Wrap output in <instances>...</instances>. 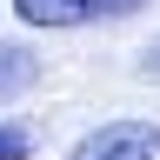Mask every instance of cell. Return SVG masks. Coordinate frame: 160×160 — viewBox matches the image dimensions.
<instances>
[{
	"instance_id": "obj_2",
	"label": "cell",
	"mask_w": 160,
	"mask_h": 160,
	"mask_svg": "<svg viewBox=\"0 0 160 160\" xmlns=\"http://www.w3.org/2000/svg\"><path fill=\"white\" fill-rule=\"evenodd\" d=\"M20 27H53V33H67V27H100V20H127L140 7H153V0H7Z\"/></svg>"
},
{
	"instance_id": "obj_4",
	"label": "cell",
	"mask_w": 160,
	"mask_h": 160,
	"mask_svg": "<svg viewBox=\"0 0 160 160\" xmlns=\"http://www.w3.org/2000/svg\"><path fill=\"white\" fill-rule=\"evenodd\" d=\"M0 160H27V133L20 127H0Z\"/></svg>"
},
{
	"instance_id": "obj_5",
	"label": "cell",
	"mask_w": 160,
	"mask_h": 160,
	"mask_svg": "<svg viewBox=\"0 0 160 160\" xmlns=\"http://www.w3.org/2000/svg\"><path fill=\"white\" fill-rule=\"evenodd\" d=\"M140 80H160V40H147V53H140Z\"/></svg>"
},
{
	"instance_id": "obj_1",
	"label": "cell",
	"mask_w": 160,
	"mask_h": 160,
	"mask_svg": "<svg viewBox=\"0 0 160 160\" xmlns=\"http://www.w3.org/2000/svg\"><path fill=\"white\" fill-rule=\"evenodd\" d=\"M60 160H160V120H100Z\"/></svg>"
},
{
	"instance_id": "obj_3",
	"label": "cell",
	"mask_w": 160,
	"mask_h": 160,
	"mask_svg": "<svg viewBox=\"0 0 160 160\" xmlns=\"http://www.w3.org/2000/svg\"><path fill=\"white\" fill-rule=\"evenodd\" d=\"M33 80H40L33 47H13V40H0V107H13L20 93H33Z\"/></svg>"
}]
</instances>
